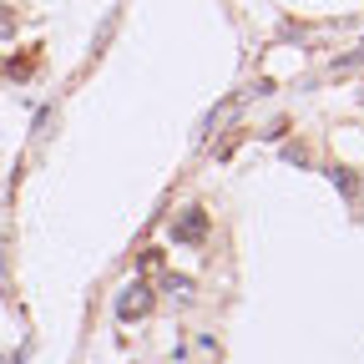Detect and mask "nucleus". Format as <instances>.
I'll use <instances>...</instances> for the list:
<instances>
[{
	"instance_id": "1",
	"label": "nucleus",
	"mask_w": 364,
	"mask_h": 364,
	"mask_svg": "<svg viewBox=\"0 0 364 364\" xmlns=\"http://www.w3.org/2000/svg\"><path fill=\"white\" fill-rule=\"evenodd\" d=\"M117 309H122V318H136V314H147V309H152V294H147V289H127Z\"/></svg>"
},
{
	"instance_id": "2",
	"label": "nucleus",
	"mask_w": 364,
	"mask_h": 364,
	"mask_svg": "<svg viewBox=\"0 0 364 364\" xmlns=\"http://www.w3.org/2000/svg\"><path fill=\"white\" fill-rule=\"evenodd\" d=\"M172 233H182V238H193V243H198V238L208 233V218H203V213H188V218L172 228Z\"/></svg>"
}]
</instances>
